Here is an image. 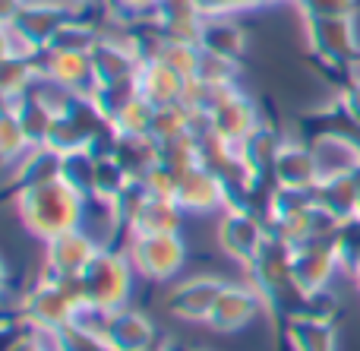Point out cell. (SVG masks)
<instances>
[{"label": "cell", "instance_id": "obj_24", "mask_svg": "<svg viewBox=\"0 0 360 351\" xmlns=\"http://www.w3.org/2000/svg\"><path fill=\"white\" fill-rule=\"evenodd\" d=\"M316 203L323 209H329L335 219H354L360 215V181L357 174H338L319 181V187L313 190Z\"/></svg>", "mask_w": 360, "mask_h": 351}, {"label": "cell", "instance_id": "obj_41", "mask_svg": "<svg viewBox=\"0 0 360 351\" xmlns=\"http://www.w3.org/2000/svg\"><path fill=\"white\" fill-rule=\"evenodd\" d=\"M335 250L342 257L345 269H354L360 266V215L354 219H345L335 231Z\"/></svg>", "mask_w": 360, "mask_h": 351}, {"label": "cell", "instance_id": "obj_47", "mask_svg": "<svg viewBox=\"0 0 360 351\" xmlns=\"http://www.w3.org/2000/svg\"><path fill=\"white\" fill-rule=\"evenodd\" d=\"M272 0H196L202 16H234L240 10H259Z\"/></svg>", "mask_w": 360, "mask_h": 351}, {"label": "cell", "instance_id": "obj_53", "mask_svg": "<svg viewBox=\"0 0 360 351\" xmlns=\"http://www.w3.org/2000/svg\"><path fill=\"white\" fill-rule=\"evenodd\" d=\"M155 351H162V348H155Z\"/></svg>", "mask_w": 360, "mask_h": 351}, {"label": "cell", "instance_id": "obj_27", "mask_svg": "<svg viewBox=\"0 0 360 351\" xmlns=\"http://www.w3.org/2000/svg\"><path fill=\"white\" fill-rule=\"evenodd\" d=\"M136 98H139V73L120 76V79H111V82H98L95 92L89 95V101L98 108V114L108 117L111 124L117 120V114Z\"/></svg>", "mask_w": 360, "mask_h": 351}, {"label": "cell", "instance_id": "obj_1", "mask_svg": "<svg viewBox=\"0 0 360 351\" xmlns=\"http://www.w3.org/2000/svg\"><path fill=\"white\" fill-rule=\"evenodd\" d=\"M82 209L86 196L76 193L67 181H51L44 187L19 190L16 193V212L25 231L41 241H51L63 231H73L82 225Z\"/></svg>", "mask_w": 360, "mask_h": 351}, {"label": "cell", "instance_id": "obj_10", "mask_svg": "<svg viewBox=\"0 0 360 351\" xmlns=\"http://www.w3.org/2000/svg\"><path fill=\"white\" fill-rule=\"evenodd\" d=\"M338 266H342V257L335 250V238L307 241V244L294 247V279H297V288L307 298L329 291V282L338 272Z\"/></svg>", "mask_w": 360, "mask_h": 351}, {"label": "cell", "instance_id": "obj_6", "mask_svg": "<svg viewBox=\"0 0 360 351\" xmlns=\"http://www.w3.org/2000/svg\"><path fill=\"white\" fill-rule=\"evenodd\" d=\"M73 317H76V304L63 295V288L51 276L38 279L25 291L22 304H19V323L32 329H44V333H54V329L67 326Z\"/></svg>", "mask_w": 360, "mask_h": 351}, {"label": "cell", "instance_id": "obj_3", "mask_svg": "<svg viewBox=\"0 0 360 351\" xmlns=\"http://www.w3.org/2000/svg\"><path fill=\"white\" fill-rule=\"evenodd\" d=\"M133 269L130 257L114 247H101L95 253V260L86 266L82 279H86V295H89V304L101 310H120L130 304V295H133Z\"/></svg>", "mask_w": 360, "mask_h": 351}, {"label": "cell", "instance_id": "obj_50", "mask_svg": "<svg viewBox=\"0 0 360 351\" xmlns=\"http://www.w3.org/2000/svg\"><path fill=\"white\" fill-rule=\"evenodd\" d=\"M351 276H354V285L360 288V266H354V269H351Z\"/></svg>", "mask_w": 360, "mask_h": 351}, {"label": "cell", "instance_id": "obj_36", "mask_svg": "<svg viewBox=\"0 0 360 351\" xmlns=\"http://www.w3.org/2000/svg\"><path fill=\"white\" fill-rule=\"evenodd\" d=\"M152 120H155V105L139 95L136 101H130V105L117 114L114 130H117L120 136H152Z\"/></svg>", "mask_w": 360, "mask_h": 351}, {"label": "cell", "instance_id": "obj_34", "mask_svg": "<svg viewBox=\"0 0 360 351\" xmlns=\"http://www.w3.org/2000/svg\"><path fill=\"white\" fill-rule=\"evenodd\" d=\"M38 73H41V70H38V54L35 57H4V76H0L4 101L25 95V89L32 86V79H35Z\"/></svg>", "mask_w": 360, "mask_h": 351}, {"label": "cell", "instance_id": "obj_30", "mask_svg": "<svg viewBox=\"0 0 360 351\" xmlns=\"http://www.w3.org/2000/svg\"><path fill=\"white\" fill-rule=\"evenodd\" d=\"M60 177L76 190V193L95 196V190H98V155H95L92 149L63 152Z\"/></svg>", "mask_w": 360, "mask_h": 351}, {"label": "cell", "instance_id": "obj_29", "mask_svg": "<svg viewBox=\"0 0 360 351\" xmlns=\"http://www.w3.org/2000/svg\"><path fill=\"white\" fill-rule=\"evenodd\" d=\"M4 108H10V111L19 117V124H22V130H25V136H29L32 146H44L51 139L54 114H51L41 101H35L32 95H19V98L6 101Z\"/></svg>", "mask_w": 360, "mask_h": 351}, {"label": "cell", "instance_id": "obj_19", "mask_svg": "<svg viewBox=\"0 0 360 351\" xmlns=\"http://www.w3.org/2000/svg\"><path fill=\"white\" fill-rule=\"evenodd\" d=\"M186 76H180L177 70H171L162 60H146L139 67V95L146 101H152L155 108H168L180 105L186 92Z\"/></svg>", "mask_w": 360, "mask_h": 351}, {"label": "cell", "instance_id": "obj_45", "mask_svg": "<svg viewBox=\"0 0 360 351\" xmlns=\"http://www.w3.org/2000/svg\"><path fill=\"white\" fill-rule=\"evenodd\" d=\"M196 76L212 79V82H228V86H234L237 60H228V57H218V54H205V51H202V60H199Z\"/></svg>", "mask_w": 360, "mask_h": 351}, {"label": "cell", "instance_id": "obj_40", "mask_svg": "<svg viewBox=\"0 0 360 351\" xmlns=\"http://www.w3.org/2000/svg\"><path fill=\"white\" fill-rule=\"evenodd\" d=\"M130 181H133L130 171H127L117 158H114V155H98V190H95V196L117 200V196L127 190V184H130Z\"/></svg>", "mask_w": 360, "mask_h": 351}, {"label": "cell", "instance_id": "obj_35", "mask_svg": "<svg viewBox=\"0 0 360 351\" xmlns=\"http://www.w3.org/2000/svg\"><path fill=\"white\" fill-rule=\"evenodd\" d=\"M51 345H54V351H111V345L105 342V336L79 326L76 320H70L67 326L54 329V333H51Z\"/></svg>", "mask_w": 360, "mask_h": 351}, {"label": "cell", "instance_id": "obj_23", "mask_svg": "<svg viewBox=\"0 0 360 351\" xmlns=\"http://www.w3.org/2000/svg\"><path fill=\"white\" fill-rule=\"evenodd\" d=\"M281 146H285V139L278 136V130L269 124H259L240 146H237V152H240L247 168L253 171L259 181H272V168H275V158H278Z\"/></svg>", "mask_w": 360, "mask_h": 351}, {"label": "cell", "instance_id": "obj_20", "mask_svg": "<svg viewBox=\"0 0 360 351\" xmlns=\"http://www.w3.org/2000/svg\"><path fill=\"white\" fill-rule=\"evenodd\" d=\"M199 48L205 54H218L228 60H240L247 51V29L234 16H202Z\"/></svg>", "mask_w": 360, "mask_h": 351}, {"label": "cell", "instance_id": "obj_32", "mask_svg": "<svg viewBox=\"0 0 360 351\" xmlns=\"http://www.w3.org/2000/svg\"><path fill=\"white\" fill-rule=\"evenodd\" d=\"M98 42H101V29H95L92 23H86L79 16H70L57 29V35L51 38L48 51H92Z\"/></svg>", "mask_w": 360, "mask_h": 351}, {"label": "cell", "instance_id": "obj_42", "mask_svg": "<svg viewBox=\"0 0 360 351\" xmlns=\"http://www.w3.org/2000/svg\"><path fill=\"white\" fill-rule=\"evenodd\" d=\"M105 10L120 25H136L143 19H155L158 0H105Z\"/></svg>", "mask_w": 360, "mask_h": 351}, {"label": "cell", "instance_id": "obj_48", "mask_svg": "<svg viewBox=\"0 0 360 351\" xmlns=\"http://www.w3.org/2000/svg\"><path fill=\"white\" fill-rule=\"evenodd\" d=\"M338 105H342V114L348 120H354L360 127V76H351L348 82H345L342 95H338Z\"/></svg>", "mask_w": 360, "mask_h": 351}, {"label": "cell", "instance_id": "obj_4", "mask_svg": "<svg viewBox=\"0 0 360 351\" xmlns=\"http://www.w3.org/2000/svg\"><path fill=\"white\" fill-rule=\"evenodd\" d=\"M127 257L136 276L149 282H171L186 260V247L180 234H130Z\"/></svg>", "mask_w": 360, "mask_h": 351}, {"label": "cell", "instance_id": "obj_7", "mask_svg": "<svg viewBox=\"0 0 360 351\" xmlns=\"http://www.w3.org/2000/svg\"><path fill=\"white\" fill-rule=\"evenodd\" d=\"M307 25V44L316 57H323L332 67H348L360 60V44L354 16L342 19H304Z\"/></svg>", "mask_w": 360, "mask_h": 351}, {"label": "cell", "instance_id": "obj_9", "mask_svg": "<svg viewBox=\"0 0 360 351\" xmlns=\"http://www.w3.org/2000/svg\"><path fill=\"white\" fill-rule=\"evenodd\" d=\"M224 285L228 282L218 276H190L184 282H174L168 291V314L184 323H209Z\"/></svg>", "mask_w": 360, "mask_h": 351}, {"label": "cell", "instance_id": "obj_44", "mask_svg": "<svg viewBox=\"0 0 360 351\" xmlns=\"http://www.w3.org/2000/svg\"><path fill=\"white\" fill-rule=\"evenodd\" d=\"M149 196H152V193H149V187H146L143 177H133V181L127 184L124 193L114 200V203H117L120 219H124V225H127V231H130V222L136 219V212L146 206V200H149Z\"/></svg>", "mask_w": 360, "mask_h": 351}, {"label": "cell", "instance_id": "obj_12", "mask_svg": "<svg viewBox=\"0 0 360 351\" xmlns=\"http://www.w3.org/2000/svg\"><path fill=\"white\" fill-rule=\"evenodd\" d=\"M262 307L266 304H262L259 291L253 285H224L205 326L215 329V333H240L259 317Z\"/></svg>", "mask_w": 360, "mask_h": 351}, {"label": "cell", "instance_id": "obj_54", "mask_svg": "<svg viewBox=\"0 0 360 351\" xmlns=\"http://www.w3.org/2000/svg\"><path fill=\"white\" fill-rule=\"evenodd\" d=\"M357 67H360V60H357Z\"/></svg>", "mask_w": 360, "mask_h": 351}, {"label": "cell", "instance_id": "obj_49", "mask_svg": "<svg viewBox=\"0 0 360 351\" xmlns=\"http://www.w3.org/2000/svg\"><path fill=\"white\" fill-rule=\"evenodd\" d=\"M162 351H196V348H186V345H177V342H168V345H162Z\"/></svg>", "mask_w": 360, "mask_h": 351}, {"label": "cell", "instance_id": "obj_14", "mask_svg": "<svg viewBox=\"0 0 360 351\" xmlns=\"http://www.w3.org/2000/svg\"><path fill=\"white\" fill-rule=\"evenodd\" d=\"M105 342L111 351H155L158 348V329L143 310L120 307L111 310V320L105 329Z\"/></svg>", "mask_w": 360, "mask_h": 351}, {"label": "cell", "instance_id": "obj_33", "mask_svg": "<svg viewBox=\"0 0 360 351\" xmlns=\"http://www.w3.org/2000/svg\"><path fill=\"white\" fill-rule=\"evenodd\" d=\"M231 92H234V86H228V82H212V79H202V76H193L186 82V92L180 105H186L190 111H199V114H212Z\"/></svg>", "mask_w": 360, "mask_h": 351}, {"label": "cell", "instance_id": "obj_28", "mask_svg": "<svg viewBox=\"0 0 360 351\" xmlns=\"http://www.w3.org/2000/svg\"><path fill=\"white\" fill-rule=\"evenodd\" d=\"M114 158L130 171V177H146L158 165V139L152 136H120L114 143Z\"/></svg>", "mask_w": 360, "mask_h": 351}, {"label": "cell", "instance_id": "obj_11", "mask_svg": "<svg viewBox=\"0 0 360 351\" xmlns=\"http://www.w3.org/2000/svg\"><path fill=\"white\" fill-rule=\"evenodd\" d=\"M98 250L101 247L82 228L63 231L57 238L44 241V272L48 276H82Z\"/></svg>", "mask_w": 360, "mask_h": 351}, {"label": "cell", "instance_id": "obj_21", "mask_svg": "<svg viewBox=\"0 0 360 351\" xmlns=\"http://www.w3.org/2000/svg\"><path fill=\"white\" fill-rule=\"evenodd\" d=\"M67 13L60 10H44V6H22V10L16 13V16L10 19V23H4L6 29H13L19 38H22L29 48L35 51H44L51 44V38L57 35V29H60L63 23H67Z\"/></svg>", "mask_w": 360, "mask_h": 351}, {"label": "cell", "instance_id": "obj_22", "mask_svg": "<svg viewBox=\"0 0 360 351\" xmlns=\"http://www.w3.org/2000/svg\"><path fill=\"white\" fill-rule=\"evenodd\" d=\"M291 351H335V323L332 317L294 314L285 320Z\"/></svg>", "mask_w": 360, "mask_h": 351}, {"label": "cell", "instance_id": "obj_52", "mask_svg": "<svg viewBox=\"0 0 360 351\" xmlns=\"http://www.w3.org/2000/svg\"><path fill=\"white\" fill-rule=\"evenodd\" d=\"M357 181H360V171H357Z\"/></svg>", "mask_w": 360, "mask_h": 351}, {"label": "cell", "instance_id": "obj_13", "mask_svg": "<svg viewBox=\"0 0 360 351\" xmlns=\"http://www.w3.org/2000/svg\"><path fill=\"white\" fill-rule=\"evenodd\" d=\"M38 70L44 76H51V79L63 82L67 89H73L82 98H89L95 92V86H98L89 51H48L44 48L38 54Z\"/></svg>", "mask_w": 360, "mask_h": 351}, {"label": "cell", "instance_id": "obj_26", "mask_svg": "<svg viewBox=\"0 0 360 351\" xmlns=\"http://www.w3.org/2000/svg\"><path fill=\"white\" fill-rule=\"evenodd\" d=\"M184 215L186 212L177 206V200L149 196L146 206L136 212V219L130 222V231L127 234H180Z\"/></svg>", "mask_w": 360, "mask_h": 351}, {"label": "cell", "instance_id": "obj_31", "mask_svg": "<svg viewBox=\"0 0 360 351\" xmlns=\"http://www.w3.org/2000/svg\"><path fill=\"white\" fill-rule=\"evenodd\" d=\"M158 165L177 171V174L196 168L199 165V139L186 130V133H180V136H174V139L158 143Z\"/></svg>", "mask_w": 360, "mask_h": 351}, {"label": "cell", "instance_id": "obj_51", "mask_svg": "<svg viewBox=\"0 0 360 351\" xmlns=\"http://www.w3.org/2000/svg\"><path fill=\"white\" fill-rule=\"evenodd\" d=\"M48 351H54V345H51V348H48Z\"/></svg>", "mask_w": 360, "mask_h": 351}, {"label": "cell", "instance_id": "obj_43", "mask_svg": "<svg viewBox=\"0 0 360 351\" xmlns=\"http://www.w3.org/2000/svg\"><path fill=\"white\" fill-rule=\"evenodd\" d=\"M304 19H342L354 16L357 0H294Z\"/></svg>", "mask_w": 360, "mask_h": 351}, {"label": "cell", "instance_id": "obj_25", "mask_svg": "<svg viewBox=\"0 0 360 351\" xmlns=\"http://www.w3.org/2000/svg\"><path fill=\"white\" fill-rule=\"evenodd\" d=\"M82 231L95 241L98 247H111L120 231H127L124 219L117 212V203L105 200V196H86V209H82Z\"/></svg>", "mask_w": 360, "mask_h": 351}, {"label": "cell", "instance_id": "obj_37", "mask_svg": "<svg viewBox=\"0 0 360 351\" xmlns=\"http://www.w3.org/2000/svg\"><path fill=\"white\" fill-rule=\"evenodd\" d=\"M155 60L168 63L171 70H177L180 76H186V79H193L199 70V60H202V48L193 42H177V38H168L165 42V48L158 51Z\"/></svg>", "mask_w": 360, "mask_h": 351}, {"label": "cell", "instance_id": "obj_8", "mask_svg": "<svg viewBox=\"0 0 360 351\" xmlns=\"http://www.w3.org/2000/svg\"><path fill=\"white\" fill-rule=\"evenodd\" d=\"M174 200L184 212L212 215V212H224L231 206V190L215 171H209L205 165H196V168L180 174Z\"/></svg>", "mask_w": 360, "mask_h": 351}, {"label": "cell", "instance_id": "obj_18", "mask_svg": "<svg viewBox=\"0 0 360 351\" xmlns=\"http://www.w3.org/2000/svg\"><path fill=\"white\" fill-rule=\"evenodd\" d=\"M60 165H63V152H57L51 143L32 146L16 162V171H13V177H10L13 193L32 190V187H44V184H51V181H60Z\"/></svg>", "mask_w": 360, "mask_h": 351}, {"label": "cell", "instance_id": "obj_38", "mask_svg": "<svg viewBox=\"0 0 360 351\" xmlns=\"http://www.w3.org/2000/svg\"><path fill=\"white\" fill-rule=\"evenodd\" d=\"M29 149H32V143H29V136H25L19 117L10 108H4V117H0V152H4V162L6 165L19 162Z\"/></svg>", "mask_w": 360, "mask_h": 351}, {"label": "cell", "instance_id": "obj_16", "mask_svg": "<svg viewBox=\"0 0 360 351\" xmlns=\"http://www.w3.org/2000/svg\"><path fill=\"white\" fill-rule=\"evenodd\" d=\"M313 158L319 165V177H338V174H357L360 171V139L351 133L326 130L310 143Z\"/></svg>", "mask_w": 360, "mask_h": 351}, {"label": "cell", "instance_id": "obj_15", "mask_svg": "<svg viewBox=\"0 0 360 351\" xmlns=\"http://www.w3.org/2000/svg\"><path fill=\"white\" fill-rule=\"evenodd\" d=\"M272 181H275V187H281V190H304V193H313L323 177H319V165H316V158H313L310 143L304 146V143L285 139L278 158H275Z\"/></svg>", "mask_w": 360, "mask_h": 351}, {"label": "cell", "instance_id": "obj_5", "mask_svg": "<svg viewBox=\"0 0 360 351\" xmlns=\"http://www.w3.org/2000/svg\"><path fill=\"white\" fill-rule=\"evenodd\" d=\"M269 234H272V228H269L266 215L250 206H228L221 212V222H218V244H221V250L243 266L253 263L256 253L269 241Z\"/></svg>", "mask_w": 360, "mask_h": 351}, {"label": "cell", "instance_id": "obj_46", "mask_svg": "<svg viewBox=\"0 0 360 351\" xmlns=\"http://www.w3.org/2000/svg\"><path fill=\"white\" fill-rule=\"evenodd\" d=\"M143 181H146V187H149L152 196H162V200H174V196H177V181H180V174H177V171H171V168H165V165H155V168H152L149 174L143 177Z\"/></svg>", "mask_w": 360, "mask_h": 351}, {"label": "cell", "instance_id": "obj_2", "mask_svg": "<svg viewBox=\"0 0 360 351\" xmlns=\"http://www.w3.org/2000/svg\"><path fill=\"white\" fill-rule=\"evenodd\" d=\"M247 272L250 285L259 291L262 304L272 310H281L285 320L307 310L310 298L297 288V279H294V247L288 241H281L278 234H269V241L256 253L253 263L247 266Z\"/></svg>", "mask_w": 360, "mask_h": 351}, {"label": "cell", "instance_id": "obj_17", "mask_svg": "<svg viewBox=\"0 0 360 351\" xmlns=\"http://www.w3.org/2000/svg\"><path fill=\"white\" fill-rule=\"evenodd\" d=\"M209 127L218 139H224V143H231V146H240L243 139L259 127V120H256L253 101L234 89V92L209 114Z\"/></svg>", "mask_w": 360, "mask_h": 351}, {"label": "cell", "instance_id": "obj_39", "mask_svg": "<svg viewBox=\"0 0 360 351\" xmlns=\"http://www.w3.org/2000/svg\"><path fill=\"white\" fill-rule=\"evenodd\" d=\"M190 117L193 111L186 105H168V108H155V120H152V139L165 143L174 139L180 133L190 130Z\"/></svg>", "mask_w": 360, "mask_h": 351}]
</instances>
